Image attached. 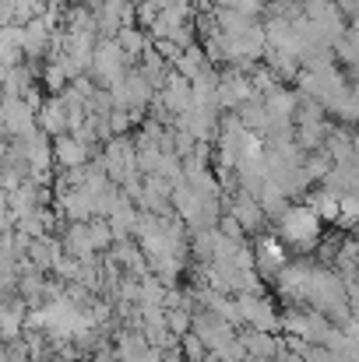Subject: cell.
Masks as SVG:
<instances>
[{"mask_svg":"<svg viewBox=\"0 0 359 362\" xmlns=\"http://www.w3.org/2000/svg\"><path fill=\"white\" fill-rule=\"evenodd\" d=\"M321 215L314 204H303V208H292L282 215V236L296 246H314V240L321 236Z\"/></svg>","mask_w":359,"mask_h":362,"instance_id":"obj_1","label":"cell"},{"mask_svg":"<svg viewBox=\"0 0 359 362\" xmlns=\"http://www.w3.org/2000/svg\"><path fill=\"white\" fill-rule=\"evenodd\" d=\"M257 260L268 264V267H282V264H285V250H282V243L275 240V236L261 240L257 243Z\"/></svg>","mask_w":359,"mask_h":362,"instance_id":"obj_2","label":"cell"}]
</instances>
